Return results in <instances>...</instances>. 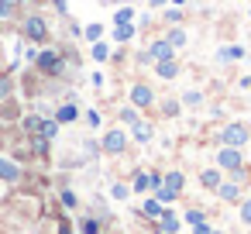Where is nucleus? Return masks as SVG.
<instances>
[{"label":"nucleus","instance_id":"obj_1","mask_svg":"<svg viewBox=\"0 0 251 234\" xmlns=\"http://www.w3.org/2000/svg\"><path fill=\"white\" fill-rule=\"evenodd\" d=\"M35 69H38V76H45V79H62V76L69 73V62H66V55H62L59 49H42L38 59H35Z\"/></svg>","mask_w":251,"mask_h":234},{"label":"nucleus","instance_id":"obj_2","mask_svg":"<svg viewBox=\"0 0 251 234\" xmlns=\"http://www.w3.org/2000/svg\"><path fill=\"white\" fill-rule=\"evenodd\" d=\"M49 21L42 18V14H25L21 18V38L25 42H31V45H45L49 42Z\"/></svg>","mask_w":251,"mask_h":234},{"label":"nucleus","instance_id":"obj_3","mask_svg":"<svg viewBox=\"0 0 251 234\" xmlns=\"http://www.w3.org/2000/svg\"><path fill=\"white\" fill-rule=\"evenodd\" d=\"M251 141V128L248 124H227V128H220V145L224 148H244Z\"/></svg>","mask_w":251,"mask_h":234},{"label":"nucleus","instance_id":"obj_4","mask_svg":"<svg viewBox=\"0 0 251 234\" xmlns=\"http://www.w3.org/2000/svg\"><path fill=\"white\" fill-rule=\"evenodd\" d=\"M124 148H127V134L121 128H110L100 141V152H107V155H124Z\"/></svg>","mask_w":251,"mask_h":234},{"label":"nucleus","instance_id":"obj_5","mask_svg":"<svg viewBox=\"0 0 251 234\" xmlns=\"http://www.w3.org/2000/svg\"><path fill=\"white\" fill-rule=\"evenodd\" d=\"M217 169H224V172H237V169H244V155H241V148H220V152H217Z\"/></svg>","mask_w":251,"mask_h":234},{"label":"nucleus","instance_id":"obj_6","mask_svg":"<svg viewBox=\"0 0 251 234\" xmlns=\"http://www.w3.org/2000/svg\"><path fill=\"white\" fill-rule=\"evenodd\" d=\"M21 176H25V165L18 158L0 155V182H21Z\"/></svg>","mask_w":251,"mask_h":234},{"label":"nucleus","instance_id":"obj_7","mask_svg":"<svg viewBox=\"0 0 251 234\" xmlns=\"http://www.w3.org/2000/svg\"><path fill=\"white\" fill-rule=\"evenodd\" d=\"M131 107H138V110L155 107V93H151L148 83H134V86H131Z\"/></svg>","mask_w":251,"mask_h":234},{"label":"nucleus","instance_id":"obj_8","mask_svg":"<svg viewBox=\"0 0 251 234\" xmlns=\"http://www.w3.org/2000/svg\"><path fill=\"white\" fill-rule=\"evenodd\" d=\"M52 117H55L62 128H66V124H76V121H79V107H76L73 100H66V104H59V107H55V114H52Z\"/></svg>","mask_w":251,"mask_h":234},{"label":"nucleus","instance_id":"obj_9","mask_svg":"<svg viewBox=\"0 0 251 234\" xmlns=\"http://www.w3.org/2000/svg\"><path fill=\"white\" fill-rule=\"evenodd\" d=\"M28 155H35V158H49V155H52V141L42 138V134H28Z\"/></svg>","mask_w":251,"mask_h":234},{"label":"nucleus","instance_id":"obj_10","mask_svg":"<svg viewBox=\"0 0 251 234\" xmlns=\"http://www.w3.org/2000/svg\"><path fill=\"white\" fill-rule=\"evenodd\" d=\"M148 52H151V59H155V62H169V59H176V49H172L165 38H155V42L148 45Z\"/></svg>","mask_w":251,"mask_h":234},{"label":"nucleus","instance_id":"obj_11","mask_svg":"<svg viewBox=\"0 0 251 234\" xmlns=\"http://www.w3.org/2000/svg\"><path fill=\"white\" fill-rule=\"evenodd\" d=\"M213 193H217L220 203H241V186L237 182H220Z\"/></svg>","mask_w":251,"mask_h":234},{"label":"nucleus","instance_id":"obj_12","mask_svg":"<svg viewBox=\"0 0 251 234\" xmlns=\"http://www.w3.org/2000/svg\"><path fill=\"white\" fill-rule=\"evenodd\" d=\"M179 224H182V220H179V217L165 207V213L158 217V234H179Z\"/></svg>","mask_w":251,"mask_h":234},{"label":"nucleus","instance_id":"obj_13","mask_svg":"<svg viewBox=\"0 0 251 234\" xmlns=\"http://www.w3.org/2000/svg\"><path fill=\"white\" fill-rule=\"evenodd\" d=\"M244 55H248L244 45H224V49H217V62H237Z\"/></svg>","mask_w":251,"mask_h":234},{"label":"nucleus","instance_id":"obj_14","mask_svg":"<svg viewBox=\"0 0 251 234\" xmlns=\"http://www.w3.org/2000/svg\"><path fill=\"white\" fill-rule=\"evenodd\" d=\"M138 35V28L134 25H114V31H110V38L117 42V45H124V42H131Z\"/></svg>","mask_w":251,"mask_h":234},{"label":"nucleus","instance_id":"obj_15","mask_svg":"<svg viewBox=\"0 0 251 234\" xmlns=\"http://www.w3.org/2000/svg\"><path fill=\"white\" fill-rule=\"evenodd\" d=\"M151 134H155V131H151V124H145V121L131 124V138H134L138 145H148V141H151Z\"/></svg>","mask_w":251,"mask_h":234},{"label":"nucleus","instance_id":"obj_16","mask_svg":"<svg viewBox=\"0 0 251 234\" xmlns=\"http://www.w3.org/2000/svg\"><path fill=\"white\" fill-rule=\"evenodd\" d=\"M220 182H224L220 169H203V172H200V186H203V189H217Z\"/></svg>","mask_w":251,"mask_h":234},{"label":"nucleus","instance_id":"obj_17","mask_svg":"<svg viewBox=\"0 0 251 234\" xmlns=\"http://www.w3.org/2000/svg\"><path fill=\"white\" fill-rule=\"evenodd\" d=\"M155 76H158V79H176V76H179L176 59H169V62H155Z\"/></svg>","mask_w":251,"mask_h":234},{"label":"nucleus","instance_id":"obj_18","mask_svg":"<svg viewBox=\"0 0 251 234\" xmlns=\"http://www.w3.org/2000/svg\"><path fill=\"white\" fill-rule=\"evenodd\" d=\"M42 121H45L42 114H25V117H21V131H25V134H38V131H42Z\"/></svg>","mask_w":251,"mask_h":234},{"label":"nucleus","instance_id":"obj_19","mask_svg":"<svg viewBox=\"0 0 251 234\" xmlns=\"http://www.w3.org/2000/svg\"><path fill=\"white\" fill-rule=\"evenodd\" d=\"M141 213H145V217H148V220H158V217H162V213H165V207H162V203H158V200H155V196H148V200H145V203H141Z\"/></svg>","mask_w":251,"mask_h":234},{"label":"nucleus","instance_id":"obj_20","mask_svg":"<svg viewBox=\"0 0 251 234\" xmlns=\"http://www.w3.org/2000/svg\"><path fill=\"white\" fill-rule=\"evenodd\" d=\"M59 131H62V124H59L55 117H45V121H42V131H38V134H42V138H49V141H55V138H59Z\"/></svg>","mask_w":251,"mask_h":234},{"label":"nucleus","instance_id":"obj_21","mask_svg":"<svg viewBox=\"0 0 251 234\" xmlns=\"http://www.w3.org/2000/svg\"><path fill=\"white\" fill-rule=\"evenodd\" d=\"M100 227H103V220H97L93 213L79 217V234H100Z\"/></svg>","mask_w":251,"mask_h":234},{"label":"nucleus","instance_id":"obj_22","mask_svg":"<svg viewBox=\"0 0 251 234\" xmlns=\"http://www.w3.org/2000/svg\"><path fill=\"white\" fill-rule=\"evenodd\" d=\"M165 42H169L172 49H182V45H186V28L172 25V28H169V35H165Z\"/></svg>","mask_w":251,"mask_h":234},{"label":"nucleus","instance_id":"obj_23","mask_svg":"<svg viewBox=\"0 0 251 234\" xmlns=\"http://www.w3.org/2000/svg\"><path fill=\"white\" fill-rule=\"evenodd\" d=\"M182 220H186L189 227H200V224H206V210H200V207H189V210L182 213Z\"/></svg>","mask_w":251,"mask_h":234},{"label":"nucleus","instance_id":"obj_24","mask_svg":"<svg viewBox=\"0 0 251 234\" xmlns=\"http://www.w3.org/2000/svg\"><path fill=\"white\" fill-rule=\"evenodd\" d=\"M11 97H14V79H11V73H0V104Z\"/></svg>","mask_w":251,"mask_h":234},{"label":"nucleus","instance_id":"obj_25","mask_svg":"<svg viewBox=\"0 0 251 234\" xmlns=\"http://www.w3.org/2000/svg\"><path fill=\"white\" fill-rule=\"evenodd\" d=\"M90 55H93V62H107V59H110V45H107V42L100 38V42H93Z\"/></svg>","mask_w":251,"mask_h":234},{"label":"nucleus","instance_id":"obj_26","mask_svg":"<svg viewBox=\"0 0 251 234\" xmlns=\"http://www.w3.org/2000/svg\"><path fill=\"white\" fill-rule=\"evenodd\" d=\"M151 193H155V200H158L162 207H169V203H176V196H179V193H176V189H169L165 182H162L158 189H151Z\"/></svg>","mask_w":251,"mask_h":234},{"label":"nucleus","instance_id":"obj_27","mask_svg":"<svg viewBox=\"0 0 251 234\" xmlns=\"http://www.w3.org/2000/svg\"><path fill=\"white\" fill-rule=\"evenodd\" d=\"M18 7L21 4H14V0H0V21H14L18 18Z\"/></svg>","mask_w":251,"mask_h":234},{"label":"nucleus","instance_id":"obj_28","mask_svg":"<svg viewBox=\"0 0 251 234\" xmlns=\"http://www.w3.org/2000/svg\"><path fill=\"white\" fill-rule=\"evenodd\" d=\"M145 189H151L148 172H134V176H131V193H145Z\"/></svg>","mask_w":251,"mask_h":234},{"label":"nucleus","instance_id":"obj_29","mask_svg":"<svg viewBox=\"0 0 251 234\" xmlns=\"http://www.w3.org/2000/svg\"><path fill=\"white\" fill-rule=\"evenodd\" d=\"M59 203H62L66 210H76V207H79V196H76L73 189H66V186H62V189H59Z\"/></svg>","mask_w":251,"mask_h":234},{"label":"nucleus","instance_id":"obj_30","mask_svg":"<svg viewBox=\"0 0 251 234\" xmlns=\"http://www.w3.org/2000/svg\"><path fill=\"white\" fill-rule=\"evenodd\" d=\"M179 104H182V107H200V104H203V93H200V90H186V93L179 97Z\"/></svg>","mask_w":251,"mask_h":234},{"label":"nucleus","instance_id":"obj_31","mask_svg":"<svg viewBox=\"0 0 251 234\" xmlns=\"http://www.w3.org/2000/svg\"><path fill=\"white\" fill-rule=\"evenodd\" d=\"M165 186H169V189H176V193H182L186 176H182V172H165Z\"/></svg>","mask_w":251,"mask_h":234},{"label":"nucleus","instance_id":"obj_32","mask_svg":"<svg viewBox=\"0 0 251 234\" xmlns=\"http://www.w3.org/2000/svg\"><path fill=\"white\" fill-rule=\"evenodd\" d=\"M114 25H134V7H117Z\"/></svg>","mask_w":251,"mask_h":234},{"label":"nucleus","instance_id":"obj_33","mask_svg":"<svg viewBox=\"0 0 251 234\" xmlns=\"http://www.w3.org/2000/svg\"><path fill=\"white\" fill-rule=\"evenodd\" d=\"M83 38H86L90 45L100 42V38H103V25H86V28H83Z\"/></svg>","mask_w":251,"mask_h":234},{"label":"nucleus","instance_id":"obj_34","mask_svg":"<svg viewBox=\"0 0 251 234\" xmlns=\"http://www.w3.org/2000/svg\"><path fill=\"white\" fill-rule=\"evenodd\" d=\"M110 196H114V200H127V196H131V182H114V186H110Z\"/></svg>","mask_w":251,"mask_h":234},{"label":"nucleus","instance_id":"obj_35","mask_svg":"<svg viewBox=\"0 0 251 234\" xmlns=\"http://www.w3.org/2000/svg\"><path fill=\"white\" fill-rule=\"evenodd\" d=\"M179 110H182L179 100H165V104H162V117H179Z\"/></svg>","mask_w":251,"mask_h":234},{"label":"nucleus","instance_id":"obj_36","mask_svg":"<svg viewBox=\"0 0 251 234\" xmlns=\"http://www.w3.org/2000/svg\"><path fill=\"white\" fill-rule=\"evenodd\" d=\"M117 117H121L124 124H138V121H141V117H138V107H124V110H121Z\"/></svg>","mask_w":251,"mask_h":234},{"label":"nucleus","instance_id":"obj_37","mask_svg":"<svg viewBox=\"0 0 251 234\" xmlns=\"http://www.w3.org/2000/svg\"><path fill=\"white\" fill-rule=\"evenodd\" d=\"M182 18H186V14H182L179 7H169V11H165V21H169V25H182Z\"/></svg>","mask_w":251,"mask_h":234},{"label":"nucleus","instance_id":"obj_38","mask_svg":"<svg viewBox=\"0 0 251 234\" xmlns=\"http://www.w3.org/2000/svg\"><path fill=\"white\" fill-rule=\"evenodd\" d=\"M241 220L251 227V196H248V200H241Z\"/></svg>","mask_w":251,"mask_h":234},{"label":"nucleus","instance_id":"obj_39","mask_svg":"<svg viewBox=\"0 0 251 234\" xmlns=\"http://www.w3.org/2000/svg\"><path fill=\"white\" fill-rule=\"evenodd\" d=\"M86 124H90V128H100V124H103L100 110H86Z\"/></svg>","mask_w":251,"mask_h":234},{"label":"nucleus","instance_id":"obj_40","mask_svg":"<svg viewBox=\"0 0 251 234\" xmlns=\"http://www.w3.org/2000/svg\"><path fill=\"white\" fill-rule=\"evenodd\" d=\"M83 152H86L90 158H97V155H100V145H97V141H83Z\"/></svg>","mask_w":251,"mask_h":234},{"label":"nucleus","instance_id":"obj_41","mask_svg":"<svg viewBox=\"0 0 251 234\" xmlns=\"http://www.w3.org/2000/svg\"><path fill=\"white\" fill-rule=\"evenodd\" d=\"M25 59H28V62H31V66H35V59H38V49H35V45H31V42H28V45H25Z\"/></svg>","mask_w":251,"mask_h":234},{"label":"nucleus","instance_id":"obj_42","mask_svg":"<svg viewBox=\"0 0 251 234\" xmlns=\"http://www.w3.org/2000/svg\"><path fill=\"white\" fill-rule=\"evenodd\" d=\"M52 7H55V14H62V18H69V7H66V0H52Z\"/></svg>","mask_w":251,"mask_h":234},{"label":"nucleus","instance_id":"obj_43","mask_svg":"<svg viewBox=\"0 0 251 234\" xmlns=\"http://www.w3.org/2000/svg\"><path fill=\"white\" fill-rule=\"evenodd\" d=\"M69 35H73V38H83V28H79L76 21H69Z\"/></svg>","mask_w":251,"mask_h":234},{"label":"nucleus","instance_id":"obj_44","mask_svg":"<svg viewBox=\"0 0 251 234\" xmlns=\"http://www.w3.org/2000/svg\"><path fill=\"white\" fill-rule=\"evenodd\" d=\"M241 90H251V76H241Z\"/></svg>","mask_w":251,"mask_h":234},{"label":"nucleus","instance_id":"obj_45","mask_svg":"<svg viewBox=\"0 0 251 234\" xmlns=\"http://www.w3.org/2000/svg\"><path fill=\"white\" fill-rule=\"evenodd\" d=\"M148 4H151V7H165V0H148Z\"/></svg>","mask_w":251,"mask_h":234},{"label":"nucleus","instance_id":"obj_46","mask_svg":"<svg viewBox=\"0 0 251 234\" xmlns=\"http://www.w3.org/2000/svg\"><path fill=\"white\" fill-rule=\"evenodd\" d=\"M210 234H224V231H217V227H213V231H210Z\"/></svg>","mask_w":251,"mask_h":234},{"label":"nucleus","instance_id":"obj_47","mask_svg":"<svg viewBox=\"0 0 251 234\" xmlns=\"http://www.w3.org/2000/svg\"><path fill=\"white\" fill-rule=\"evenodd\" d=\"M0 134H4V121H0Z\"/></svg>","mask_w":251,"mask_h":234},{"label":"nucleus","instance_id":"obj_48","mask_svg":"<svg viewBox=\"0 0 251 234\" xmlns=\"http://www.w3.org/2000/svg\"><path fill=\"white\" fill-rule=\"evenodd\" d=\"M14 4H28V0H14Z\"/></svg>","mask_w":251,"mask_h":234},{"label":"nucleus","instance_id":"obj_49","mask_svg":"<svg viewBox=\"0 0 251 234\" xmlns=\"http://www.w3.org/2000/svg\"><path fill=\"white\" fill-rule=\"evenodd\" d=\"M0 145H4V134H0Z\"/></svg>","mask_w":251,"mask_h":234},{"label":"nucleus","instance_id":"obj_50","mask_svg":"<svg viewBox=\"0 0 251 234\" xmlns=\"http://www.w3.org/2000/svg\"><path fill=\"white\" fill-rule=\"evenodd\" d=\"M248 179H251V169H248Z\"/></svg>","mask_w":251,"mask_h":234}]
</instances>
